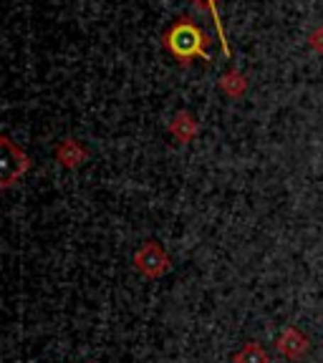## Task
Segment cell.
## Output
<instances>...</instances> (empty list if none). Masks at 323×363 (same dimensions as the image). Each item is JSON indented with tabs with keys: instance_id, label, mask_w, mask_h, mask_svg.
<instances>
[{
	"instance_id": "277c9868",
	"label": "cell",
	"mask_w": 323,
	"mask_h": 363,
	"mask_svg": "<svg viewBox=\"0 0 323 363\" xmlns=\"http://www.w3.org/2000/svg\"><path fill=\"white\" fill-rule=\"evenodd\" d=\"M204 3H210V8H212V16H215V21H217V30H220V35H222V38H225V33H222V23H220V16H217L215 6H212V3H215V0H204Z\"/></svg>"
},
{
	"instance_id": "7a4b0ae2",
	"label": "cell",
	"mask_w": 323,
	"mask_h": 363,
	"mask_svg": "<svg viewBox=\"0 0 323 363\" xmlns=\"http://www.w3.org/2000/svg\"><path fill=\"white\" fill-rule=\"evenodd\" d=\"M136 267L147 275H159L162 270H167V255L157 245H147V247L136 255Z\"/></svg>"
},
{
	"instance_id": "6da1fadb",
	"label": "cell",
	"mask_w": 323,
	"mask_h": 363,
	"mask_svg": "<svg viewBox=\"0 0 323 363\" xmlns=\"http://www.w3.org/2000/svg\"><path fill=\"white\" fill-rule=\"evenodd\" d=\"M165 43L177 58H197V56H204V43H207V38H204V33L195 23L182 21L165 35Z\"/></svg>"
},
{
	"instance_id": "3957f363",
	"label": "cell",
	"mask_w": 323,
	"mask_h": 363,
	"mask_svg": "<svg viewBox=\"0 0 323 363\" xmlns=\"http://www.w3.org/2000/svg\"><path fill=\"white\" fill-rule=\"evenodd\" d=\"M238 363H268V356L263 348L258 346H248L243 353L238 356Z\"/></svg>"
}]
</instances>
